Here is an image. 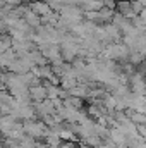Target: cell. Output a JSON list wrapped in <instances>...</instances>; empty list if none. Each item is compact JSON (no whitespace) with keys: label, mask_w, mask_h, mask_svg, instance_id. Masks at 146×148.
I'll use <instances>...</instances> for the list:
<instances>
[{"label":"cell","mask_w":146,"mask_h":148,"mask_svg":"<svg viewBox=\"0 0 146 148\" xmlns=\"http://www.w3.org/2000/svg\"><path fill=\"white\" fill-rule=\"evenodd\" d=\"M23 122H24V131L29 136H33L36 140H43L45 138V131H46L48 126L41 119H29V121H23Z\"/></svg>","instance_id":"obj_1"},{"label":"cell","mask_w":146,"mask_h":148,"mask_svg":"<svg viewBox=\"0 0 146 148\" xmlns=\"http://www.w3.org/2000/svg\"><path fill=\"white\" fill-rule=\"evenodd\" d=\"M17 59H19V55L16 53V50H14V48H10V50H7V52L0 53V66H2V69H9V67H10Z\"/></svg>","instance_id":"obj_2"},{"label":"cell","mask_w":146,"mask_h":148,"mask_svg":"<svg viewBox=\"0 0 146 148\" xmlns=\"http://www.w3.org/2000/svg\"><path fill=\"white\" fill-rule=\"evenodd\" d=\"M29 95L33 98V102H43L48 98L46 93V86L45 84H36V86H29Z\"/></svg>","instance_id":"obj_3"},{"label":"cell","mask_w":146,"mask_h":148,"mask_svg":"<svg viewBox=\"0 0 146 148\" xmlns=\"http://www.w3.org/2000/svg\"><path fill=\"white\" fill-rule=\"evenodd\" d=\"M117 12H120L122 16H126L127 19H134L138 14L132 10V5H131V0H119L117 2Z\"/></svg>","instance_id":"obj_4"},{"label":"cell","mask_w":146,"mask_h":148,"mask_svg":"<svg viewBox=\"0 0 146 148\" xmlns=\"http://www.w3.org/2000/svg\"><path fill=\"white\" fill-rule=\"evenodd\" d=\"M29 7H31L36 14H40V16H45V14H48V12H52V10H53L46 0H35V2H31V3H29Z\"/></svg>","instance_id":"obj_5"},{"label":"cell","mask_w":146,"mask_h":148,"mask_svg":"<svg viewBox=\"0 0 146 148\" xmlns=\"http://www.w3.org/2000/svg\"><path fill=\"white\" fill-rule=\"evenodd\" d=\"M23 17H24V19L28 21V24H29V26H33L35 29H38V28L41 26V16H40V14H36L31 7L26 10V14H24Z\"/></svg>","instance_id":"obj_6"},{"label":"cell","mask_w":146,"mask_h":148,"mask_svg":"<svg viewBox=\"0 0 146 148\" xmlns=\"http://www.w3.org/2000/svg\"><path fill=\"white\" fill-rule=\"evenodd\" d=\"M100 14V19H98V24H107V23H112L113 16H115V10L110 9V7H103L102 10H98Z\"/></svg>","instance_id":"obj_7"},{"label":"cell","mask_w":146,"mask_h":148,"mask_svg":"<svg viewBox=\"0 0 146 148\" xmlns=\"http://www.w3.org/2000/svg\"><path fill=\"white\" fill-rule=\"evenodd\" d=\"M110 140L115 141L117 145H126V143H127V136H126L119 127H112V129H110Z\"/></svg>","instance_id":"obj_8"},{"label":"cell","mask_w":146,"mask_h":148,"mask_svg":"<svg viewBox=\"0 0 146 148\" xmlns=\"http://www.w3.org/2000/svg\"><path fill=\"white\" fill-rule=\"evenodd\" d=\"M12 43H14V38L10 36V33H2V41H0V53L7 52L12 48Z\"/></svg>","instance_id":"obj_9"},{"label":"cell","mask_w":146,"mask_h":148,"mask_svg":"<svg viewBox=\"0 0 146 148\" xmlns=\"http://www.w3.org/2000/svg\"><path fill=\"white\" fill-rule=\"evenodd\" d=\"M105 7L103 0H88L84 5H83V10L88 12V10H102Z\"/></svg>","instance_id":"obj_10"},{"label":"cell","mask_w":146,"mask_h":148,"mask_svg":"<svg viewBox=\"0 0 146 148\" xmlns=\"http://www.w3.org/2000/svg\"><path fill=\"white\" fill-rule=\"evenodd\" d=\"M81 143H86V145H89V147H93V148H100L102 143H103V140H102L98 134H91V136L81 140Z\"/></svg>","instance_id":"obj_11"},{"label":"cell","mask_w":146,"mask_h":148,"mask_svg":"<svg viewBox=\"0 0 146 148\" xmlns=\"http://www.w3.org/2000/svg\"><path fill=\"white\" fill-rule=\"evenodd\" d=\"M59 136L62 138V141H77V140H79V138L72 133V129L69 127V124H67V127H64V129L59 133Z\"/></svg>","instance_id":"obj_12"},{"label":"cell","mask_w":146,"mask_h":148,"mask_svg":"<svg viewBox=\"0 0 146 148\" xmlns=\"http://www.w3.org/2000/svg\"><path fill=\"white\" fill-rule=\"evenodd\" d=\"M79 84V79L77 77H62V81H60V86L62 88H65V90H72V88H76Z\"/></svg>","instance_id":"obj_13"},{"label":"cell","mask_w":146,"mask_h":148,"mask_svg":"<svg viewBox=\"0 0 146 148\" xmlns=\"http://www.w3.org/2000/svg\"><path fill=\"white\" fill-rule=\"evenodd\" d=\"M60 86L59 84H50V86H46V93H48V98H52V100H55V98H60Z\"/></svg>","instance_id":"obj_14"},{"label":"cell","mask_w":146,"mask_h":148,"mask_svg":"<svg viewBox=\"0 0 146 148\" xmlns=\"http://www.w3.org/2000/svg\"><path fill=\"white\" fill-rule=\"evenodd\" d=\"M131 5H132V10H134L138 16L145 10V5H143V2H141V0H131Z\"/></svg>","instance_id":"obj_15"},{"label":"cell","mask_w":146,"mask_h":148,"mask_svg":"<svg viewBox=\"0 0 146 148\" xmlns=\"http://www.w3.org/2000/svg\"><path fill=\"white\" fill-rule=\"evenodd\" d=\"M103 3H105V7H110V9H117V2L115 0H103Z\"/></svg>","instance_id":"obj_16"},{"label":"cell","mask_w":146,"mask_h":148,"mask_svg":"<svg viewBox=\"0 0 146 148\" xmlns=\"http://www.w3.org/2000/svg\"><path fill=\"white\" fill-rule=\"evenodd\" d=\"M138 133H139L143 138H146V124H138Z\"/></svg>","instance_id":"obj_17"},{"label":"cell","mask_w":146,"mask_h":148,"mask_svg":"<svg viewBox=\"0 0 146 148\" xmlns=\"http://www.w3.org/2000/svg\"><path fill=\"white\" fill-rule=\"evenodd\" d=\"M79 148H93V147H89V145H86V143H84V145H81Z\"/></svg>","instance_id":"obj_18"},{"label":"cell","mask_w":146,"mask_h":148,"mask_svg":"<svg viewBox=\"0 0 146 148\" xmlns=\"http://www.w3.org/2000/svg\"><path fill=\"white\" fill-rule=\"evenodd\" d=\"M145 76H146V74H145Z\"/></svg>","instance_id":"obj_19"}]
</instances>
